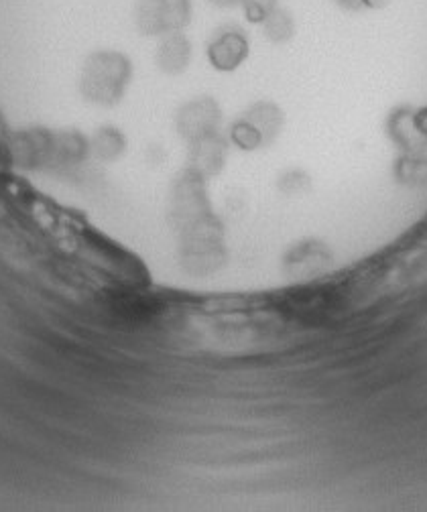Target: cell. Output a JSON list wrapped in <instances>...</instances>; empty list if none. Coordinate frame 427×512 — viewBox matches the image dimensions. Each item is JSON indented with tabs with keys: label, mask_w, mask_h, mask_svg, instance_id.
Listing matches in <instances>:
<instances>
[{
	"label": "cell",
	"mask_w": 427,
	"mask_h": 512,
	"mask_svg": "<svg viewBox=\"0 0 427 512\" xmlns=\"http://www.w3.org/2000/svg\"><path fill=\"white\" fill-rule=\"evenodd\" d=\"M131 72L127 55L118 51H96L82 68L80 94L96 106H114L125 96Z\"/></svg>",
	"instance_id": "cell-1"
},
{
	"label": "cell",
	"mask_w": 427,
	"mask_h": 512,
	"mask_svg": "<svg viewBox=\"0 0 427 512\" xmlns=\"http://www.w3.org/2000/svg\"><path fill=\"white\" fill-rule=\"evenodd\" d=\"M283 128V112L271 102H259L232 124V143L244 151L271 145Z\"/></svg>",
	"instance_id": "cell-2"
},
{
	"label": "cell",
	"mask_w": 427,
	"mask_h": 512,
	"mask_svg": "<svg viewBox=\"0 0 427 512\" xmlns=\"http://www.w3.org/2000/svg\"><path fill=\"white\" fill-rule=\"evenodd\" d=\"M210 216L212 214H210V202L206 196L204 177H200L192 169L183 171L173 183V191H171L173 224L181 232H188L190 228L198 226Z\"/></svg>",
	"instance_id": "cell-3"
},
{
	"label": "cell",
	"mask_w": 427,
	"mask_h": 512,
	"mask_svg": "<svg viewBox=\"0 0 427 512\" xmlns=\"http://www.w3.org/2000/svg\"><path fill=\"white\" fill-rule=\"evenodd\" d=\"M192 21V0H137L135 23L143 35L163 37Z\"/></svg>",
	"instance_id": "cell-4"
},
{
	"label": "cell",
	"mask_w": 427,
	"mask_h": 512,
	"mask_svg": "<svg viewBox=\"0 0 427 512\" xmlns=\"http://www.w3.org/2000/svg\"><path fill=\"white\" fill-rule=\"evenodd\" d=\"M220 120V106L212 98H196L183 104L175 116L177 131L188 143H196L200 139L216 135Z\"/></svg>",
	"instance_id": "cell-5"
},
{
	"label": "cell",
	"mask_w": 427,
	"mask_h": 512,
	"mask_svg": "<svg viewBox=\"0 0 427 512\" xmlns=\"http://www.w3.org/2000/svg\"><path fill=\"white\" fill-rule=\"evenodd\" d=\"M249 37L240 27L226 25L208 43V59L220 72H234L249 57Z\"/></svg>",
	"instance_id": "cell-6"
},
{
	"label": "cell",
	"mask_w": 427,
	"mask_h": 512,
	"mask_svg": "<svg viewBox=\"0 0 427 512\" xmlns=\"http://www.w3.org/2000/svg\"><path fill=\"white\" fill-rule=\"evenodd\" d=\"M155 61L161 72L169 76H179L188 70L192 61V43L181 31L167 33L161 37Z\"/></svg>",
	"instance_id": "cell-7"
},
{
	"label": "cell",
	"mask_w": 427,
	"mask_h": 512,
	"mask_svg": "<svg viewBox=\"0 0 427 512\" xmlns=\"http://www.w3.org/2000/svg\"><path fill=\"white\" fill-rule=\"evenodd\" d=\"M226 161V141L220 133L190 143V169L208 179L222 171Z\"/></svg>",
	"instance_id": "cell-8"
},
{
	"label": "cell",
	"mask_w": 427,
	"mask_h": 512,
	"mask_svg": "<svg viewBox=\"0 0 427 512\" xmlns=\"http://www.w3.org/2000/svg\"><path fill=\"white\" fill-rule=\"evenodd\" d=\"M125 149H127V139L114 126L100 128L90 141V155L104 163L116 161L122 153H125Z\"/></svg>",
	"instance_id": "cell-9"
},
{
	"label": "cell",
	"mask_w": 427,
	"mask_h": 512,
	"mask_svg": "<svg viewBox=\"0 0 427 512\" xmlns=\"http://www.w3.org/2000/svg\"><path fill=\"white\" fill-rule=\"evenodd\" d=\"M261 25L265 29V37L273 43H285L295 33L293 17L289 15V11H285L281 7H275Z\"/></svg>",
	"instance_id": "cell-10"
},
{
	"label": "cell",
	"mask_w": 427,
	"mask_h": 512,
	"mask_svg": "<svg viewBox=\"0 0 427 512\" xmlns=\"http://www.w3.org/2000/svg\"><path fill=\"white\" fill-rule=\"evenodd\" d=\"M279 187L289 196H299L310 189V177L301 171H289L281 177Z\"/></svg>",
	"instance_id": "cell-11"
},
{
	"label": "cell",
	"mask_w": 427,
	"mask_h": 512,
	"mask_svg": "<svg viewBox=\"0 0 427 512\" xmlns=\"http://www.w3.org/2000/svg\"><path fill=\"white\" fill-rule=\"evenodd\" d=\"M336 3L346 11H360V9H379L387 0H336Z\"/></svg>",
	"instance_id": "cell-12"
},
{
	"label": "cell",
	"mask_w": 427,
	"mask_h": 512,
	"mask_svg": "<svg viewBox=\"0 0 427 512\" xmlns=\"http://www.w3.org/2000/svg\"><path fill=\"white\" fill-rule=\"evenodd\" d=\"M208 3L216 5V7H224V9H230V7H242L247 0H208Z\"/></svg>",
	"instance_id": "cell-13"
}]
</instances>
